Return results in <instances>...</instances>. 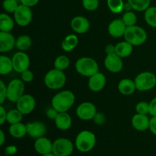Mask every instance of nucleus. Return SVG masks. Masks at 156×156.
Instances as JSON below:
<instances>
[{
    "label": "nucleus",
    "mask_w": 156,
    "mask_h": 156,
    "mask_svg": "<svg viewBox=\"0 0 156 156\" xmlns=\"http://www.w3.org/2000/svg\"><path fill=\"white\" fill-rule=\"evenodd\" d=\"M131 123L134 129L138 131H145L149 129L150 125V119L147 115L145 114H136L133 117L131 120Z\"/></svg>",
    "instance_id": "obj_19"
},
{
    "label": "nucleus",
    "mask_w": 156,
    "mask_h": 156,
    "mask_svg": "<svg viewBox=\"0 0 156 156\" xmlns=\"http://www.w3.org/2000/svg\"><path fill=\"white\" fill-rule=\"evenodd\" d=\"M125 41L133 46H140L147 40V33L143 27L137 25L126 27L124 34Z\"/></svg>",
    "instance_id": "obj_4"
},
{
    "label": "nucleus",
    "mask_w": 156,
    "mask_h": 156,
    "mask_svg": "<svg viewBox=\"0 0 156 156\" xmlns=\"http://www.w3.org/2000/svg\"><path fill=\"white\" fill-rule=\"evenodd\" d=\"M149 129L151 132L156 136V116H154L150 119V125H149Z\"/></svg>",
    "instance_id": "obj_45"
},
{
    "label": "nucleus",
    "mask_w": 156,
    "mask_h": 156,
    "mask_svg": "<svg viewBox=\"0 0 156 156\" xmlns=\"http://www.w3.org/2000/svg\"><path fill=\"white\" fill-rule=\"evenodd\" d=\"M132 7H131V5H129V2H126L125 3L124 5V11H126V12H128V11H131L132 10Z\"/></svg>",
    "instance_id": "obj_49"
},
{
    "label": "nucleus",
    "mask_w": 156,
    "mask_h": 156,
    "mask_svg": "<svg viewBox=\"0 0 156 156\" xmlns=\"http://www.w3.org/2000/svg\"><path fill=\"white\" fill-rule=\"evenodd\" d=\"M14 70L12 59L5 55L0 56V74L4 76L8 75Z\"/></svg>",
    "instance_id": "obj_27"
},
{
    "label": "nucleus",
    "mask_w": 156,
    "mask_h": 156,
    "mask_svg": "<svg viewBox=\"0 0 156 156\" xmlns=\"http://www.w3.org/2000/svg\"><path fill=\"white\" fill-rule=\"evenodd\" d=\"M18 4L17 0H3L2 8L8 13H14L18 9Z\"/></svg>",
    "instance_id": "obj_35"
},
{
    "label": "nucleus",
    "mask_w": 156,
    "mask_h": 156,
    "mask_svg": "<svg viewBox=\"0 0 156 156\" xmlns=\"http://www.w3.org/2000/svg\"><path fill=\"white\" fill-rule=\"evenodd\" d=\"M144 18L149 26L156 27V6H150L145 11Z\"/></svg>",
    "instance_id": "obj_30"
},
{
    "label": "nucleus",
    "mask_w": 156,
    "mask_h": 156,
    "mask_svg": "<svg viewBox=\"0 0 156 156\" xmlns=\"http://www.w3.org/2000/svg\"><path fill=\"white\" fill-rule=\"evenodd\" d=\"M66 82V76L63 71L53 69L47 72L44 76V84L51 90L62 88Z\"/></svg>",
    "instance_id": "obj_3"
},
{
    "label": "nucleus",
    "mask_w": 156,
    "mask_h": 156,
    "mask_svg": "<svg viewBox=\"0 0 156 156\" xmlns=\"http://www.w3.org/2000/svg\"><path fill=\"white\" fill-rule=\"evenodd\" d=\"M71 28L74 32L79 34H85L89 30L90 23L85 17L78 15L74 17L70 22Z\"/></svg>",
    "instance_id": "obj_15"
},
{
    "label": "nucleus",
    "mask_w": 156,
    "mask_h": 156,
    "mask_svg": "<svg viewBox=\"0 0 156 156\" xmlns=\"http://www.w3.org/2000/svg\"><path fill=\"white\" fill-rule=\"evenodd\" d=\"M105 52H106L107 55L114 53H115V46L113 44H108L105 47Z\"/></svg>",
    "instance_id": "obj_46"
},
{
    "label": "nucleus",
    "mask_w": 156,
    "mask_h": 156,
    "mask_svg": "<svg viewBox=\"0 0 156 156\" xmlns=\"http://www.w3.org/2000/svg\"><path fill=\"white\" fill-rule=\"evenodd\" d=\"M15 37L10 32L0 31V52L6 53L11 51L15 46Z\"/></svg>",
    "instance_id": "obj_17"
},
{
    "label": "nucleus",
    "mask_w": 156,
    "mask_h": 156,
    "mask_svg": "<svg viewBox=\"0 0 156 156\" xmlns=\"http://www.w3.org/2000/svg\"><path fill=\"white\" fill-rule=\"evenodd\" d=\"M9 132L12 137L16 139L23 138L26 134H27L26 124L24 125L21 122L15 123V124H11Z\"/></svg>",
    "instance_id": "obj_25"
},
{
    "label": "nucleus",
    "mask_w": 156,
    "mask_h": 156,
    "mask_svg": "<svg viewBox=\"0 0 156 156\" xmlns=\"http://www.w3.org/2000/svg\"><path fill=\"white\" fill-rule=\"evenodd\" d=\"M14 70L18 73H21L28 69L30 66V58L24 51H19L12 57Z\"/></svg>",
    "instance_id": "obj_11"
},
{
    "label": "nucleus",
    "mask_w": 156,
    "mask_h": 156,
    "mask_svg": "<svg viewBox=\"0 0 156 156\" xmlns=\"http://www.w3.org/2000/svg\"><path fill=\"white\" fill-rule=\"evenodd\" d=\"M7 98V86L2 80L0 81V104L2 105Z\"/></svg>",
    "instance_id": "obj_38"
},
{
    "label": "nucleus",
    "mask_w": 156,
    "mask_h": 156,
    "mask_svg": "<svg viewBox=\"0 0 156 156\" xmlns=\"http://www.w3.org/2000/svg\"><path fill=\"white\" fill-rule=\"evenodd\" d=\"M73 152V144L66 138H59L53 143V153L56 156H69Z\"/></svg>",
    "instance_id": "obj_9"
},
{
    "label": "nucleus",
    "mask_w": 156,
    "mask_h": 156,
    "mask_svg": "<svg viewBox=\"0 0 156 156\" xmlns=\"http://www.w3.org/2000/svg\"><path fill=\"white\" fill-rule=\"evenodd\" d=\"M136 111L137 114L147 115L149 114V103L146 101H140L136 106Z\"/></svg>",
    "instance_id": "obj_37"
},
{
    "label": "nucleus",
    "mask_w": 156,
    "mask_h": 156,
    "mask_svg": "<svg viewBox=\"0 0 156 156\" xmlns=\"http://www.w3.org/2000/svg\"><path fill=\"white\" fill-rule=\"evenodd\" d=\"M136 90L146 91L152 89L156 85V76L151 72H143L140 73L134 80Z\"/></svg>",
    "instance_id": "obj_6"
},
{
    "label": "nucleus",
    "mask_w": 156,
    "mask_h": 156,
    "mask_svg": "<svg viewBox=\"0 0 156 156\" xmlns=\"http://www.w3.org/2000/svg\"><path fill=\"white\" fill-rule=\"evenodd\" d=\"M76 96L73 91L64 90L55 94L52 98L51 105L58 112H67L73 106Z\"/></svg>",
    "instance_id": "obj_1"
},
{
    "label": "nucleus",
    "mask_w": 156,
    "mask_h": 156,
    "mask_svg": "<svg viewBox=\"0 0 156 156\" xmlns=\"http://www.w3.org/2000/svg\"><path fill=\"white\" fill-rule=\"evenodd\" d=\"M96 143L95 135L88 130H83L79 133L76 139V146L82 152H90L94 147Z\"/></svg>",
    "instance_id": "obj_5"
},
{
    "label": "nucleus",
    "mask_w": 156,
    "mask_h": 156,
    "mask_svg": "<svg viewBox=\"0 0 156 156\" xmlns=\"http://www.w3.org/2000/svg\"><path fill=\"white\" fill-rule=\"evenodd\" d=\"M34 149L37 152L41 155L53 152V143L49 139L46 137H41L37 139L34 143Z\"/></svg>",
    "instance_id": "obj_20"
},
{
    "label": "nucleus",
    "mask_w": 156,
    "mask_h": 156,
    "mask_svg": "<svg viewBox=\"0 0 156 156\" xmlns=\"http://www.w3.org/2000/svg\"><path fill=\"white\" fill-rule=\"evenodd\" d=\"M118 90L123 95H130L136 90L134 81L130 79H123L118 84Z\"/></svg>",
    "instance_id": "obj_22"
},
{
    "label": "nucleus",
    "mask_w": 156,
    "mask_h": 156,
    "mask_svg": "<svg viewBox=\"0 0 156 156\" xmlns=\"http://www.w3.org/2000/svg\"><path fill=\"white\" fill-rule=\"evenodd\" d=\"M19 1L20 2H21V4L31 8L36 5L39 2L40 0H19Z\"/></svg>",
    "instance_id": "obj_43"
},
{
    "label": "nucleus",
    "mask_w": 156,
    "mask_h": 156,
    "mask_svg": "<svg viewBox=\"0 0 156 156\" xmlns=\"http://www.w3.org/2000/svg\"><path fill=\"white\" fill-rule=\"evenodd\" d=\"M34 73L31 70L28 69L25 70L24 72L21 73V80L24 82H30L33 81L34 79Z\"/></svg>",
    "instance_id": "obj_39"
},
{
    "label": "nucleus",
    "mask_w": 156,
    "mask_h": 156,
    "mask_svg": "<svg viewBox=\"0 0 156 156\" xmlns=\"http://www.w3.org/2000/svg\"><path fill=\"white\" fill-rule=\"evenodd\" d=\"M36 106L35 98L30 94H24L16 102V108L19 110L24 115L30 114Z\"/></svg>",
    "instance_id": "obj_12"
},
{
    "label": "nucleus",
    "mask_w": 156,
    "mask_h": 156,
    "mask_svg": "<svg viewBox=\"0 0 156 156\" xmlns=\"http://www.w3.org/2000/svg\"><path fill=\"white\" fill-rule=\"evenodd\" d=\"M106 77L101 73H97L89 77L88 88L94 92H98L104 89L106 85Z\"/></svg>",
    "instance_id": "obj_16"
},
{
    "label": "nucleus",
    "mask_w": 156,
    "mask_h": 156,
    "mask_svg": "<svg viewBox=\"0 0 156 156\" xmlns=\"http://www.w3.org/2000/svg\"><path fill=\"white\" fill-rule=\"evenodd\" d=\"M24 82L21 79H12L7 85V99L16 103L24 94Z\"/></svg>",
    "instance_id": "obj_7"
},
{
    "label": "nucleus",
    "mask_w": 156,
    "mask_h": 156,
    "mask_svg": "<svg viewBox=\"0 0 156 156\" xmlns=\"http://www.w3.org/2000/svg\"><path fill=\"white\" fill-rule=\"evenodd\" d=\"M23 115L24 114L16 108V109L10 110L9 112H7V118L6 121L9 124H15V123H20L23 119Z\"/></svg>",
    "instance_id": "obj_32"
},
{
    "label": "nucleus",
    "mask_w": 156,
    "mask_h": 156,
    "mask_svg": "<svg viewBox=\"0 0 156 156\" xmlns=\"http://www.w3.org/2000/svg\"><path fill=\"white\" fill-rule=\"evenodd\" d=\"M132 9L137 12H145L150 7L151 0H127Z\"/></svg>",
    "instance_id": "obj_29"
},
{
    "label": "nucleus",
    "mask_w": 156,
    "mask_h": 156,
    "mask_svg": "<svg viewBox=\"0 0 156 156\" xmlns=\"http://www.w3.org/2000/svg\"><path fill=\"white\" fill-rule=\"evenodd\" d=\"M75 67L79 74L86 77H91L99 72L98 64L95 59L87 56L79 58L76 62Z\"/></svg>",
    "instance_id": "obj_2"
},
{
    "label": "nucleus",
    "mask_w": 156,
    "mask_h": 156,
    "mask_svg": "<svg viewBox=\"0 0 156 156\" xmlns=\"http://www.w3.org/2000/svg\"><path fill=\"white\" fill-rule=\"evenodd\" d=\"M126 26L122 19H115L111 21L108 25V33L111 37L115 38L124 36Z\"/></svg>",
    "instance_id": "obj_18"
},
{
    "label": "nucleus",
    "mask_w": 156,
    "mask_h": 156,
    "mask_svg": "<svg viewBox=\"0 0 156 156\" xmlns=\"http://www.w3.org/2000/svg\"><path fill=\"white\" fill-rule=\"evenodd\" d=\"M5 141V136L2 130H0V146H2Z\"/></svg>",
    "instance_id": "obj_48"
},
{
    "label": "nucleus",
    "mask_w": 156,
    "mask_h": 156,
    "mask_svg": "<svg viewBox=\"0 0 156 156\" xmlns=\"http://www.w3.org/2000/svg\"><path fill=\"white\" fill-rule=\"evenodd\" d=\"M78 44H79V37L77 35L73 34H69L62 41L61 44V47L62 50L65 52H71L77 47Z\"/></svg>",
    "instance_id": "obj_24"
},
{
    "label": "nucleus",
    "mask_w": 156,
    "mask_h": 156,
    "mask_svg": "<svg viewBox=\"0 0 156 156\" xmlns=\"http://www.w3.org/2000/svg\"><path fill=\"white\" fill-rule=\"evenodd\" d=\"M42 156H56L55 154H53V152H50V153H48V154H46V155H44Z\"/></svg>",
    "instance_id": "obj_50"
},
{
    "label": "nucleus",
    "mask_w": 156,
    "mask_h": 156,
    "mask_svg": "<svg viewBox=\"0 0 156 156\" xmlns=\"http://www.w3.org/2000/svg\"><path fill=\"white\" fill-rule=\"evenodd\" d=\"M56 126L60 130H67L72 126V118L67 112H59L54 120Z\"/></svg>",
    "instance_id": "obj_21"
},
{
    "label": "nucleus",
    "mask_w": 156,
    "mask_h": 156,
    "mask_svg": "<svg viewBox=\"0 0 156 156\" xmlns=\"http://www.w3.org/2000/svg\"><path fill=\"white\" fill-rule=\"evenodd\" d=\"M97 114L95 105L89 101L82 102L76 109V115L82 120H90L94 118Z\"/></svg>",
    "instance_id": "obj_10"
},
{
    "label": "nucleus",
    "mask_w": 156,
    "mask_h": 156,
    "mask_svg": "<svg viewBox=\"0 0 156 156\" xmlns=\"http://www.w3.org/2000/svg\"><path fill=\"white\" fill-rule=\"evenodd\" d=\"M123 20V23L126 27H130V26L136 25L137 22V17L136 14L132 11H128L126 12L123 15V17L121 18Z\"/></svg>",
    "instance_id": "obj_34"
},
{
    "label": "nucleus",
    "mask_w": 156,
    "mask_h": 156,
    "mask_svg": "<svg viewBox=\"0 0 156 156\" xmlns=\"http://www.w3.org/2000/svg\"><path fill=\"white\" fill-rule=\"evenodd\" d=\"M58 114H59V112L55 108H53V107L48 108L47 110V111H46V115H47V117L49 119H51V120H55Z\"/></svg>",
    "instance_id": "obj_40"
},
{
    "label": "nucleus",
    "mask_w": 156,
    "mask_h": 156,
    "mask_svg": "<svg viewBox=\"0 0 156 156\" xmlns=\"http://www.w3.org/2000/svg\"><path fill=\"white\" fill-rule=\"evenodd\" d=\"M7 118V112L2 105H0V124L2 125L6 121Z\"/></svg>",
    "instance_id": "obj_42"
},
{
    "label": "nucleus",
    "mask_w": 156,
    "mask_h": 156,
    "mask_svg": "<svg viewBox=\"0 0 156 156\" xmlns=\"http://www.w3.org/2000/svg\"><path fill=\"white\" fill-rule=\"evenodd\" d=\"M17 152V148L15 146H8L5 149V153L7 155H14Z\"/></svg>",
    "instance_id": "obj_47"
},
{
    "label": "nucleus",
    "mask_w": 156,
    "mask_h": 156,
    "mask_svg": "<svg viewBox=\"0 0 156 156\" xmlns=\"http://www.w3.org/2000/svg\"><path fill=\"white\" fill-rule=\"evenodd\" d=\"M69 59L65 55H61L56 57L54 61V68L58 70L64 71L69 66Z\"/></svg>",
    "instance_id": "obj_33"
},
{
    "label": "nucleus",
    "mask_w": 156,
    "mask_h": 156,
    "mask_svg": "<svg viewBox=\"0 0 156 156\" xmlns=\"http://www.w3.org/2000/svg\"><path fill=\"white\" fill-rule=\"evenodd\" d=\"M82 6L87 11H95L99 6V0H82Z\"/></svg>",
    "instance_id": "obj_36"
},
{
    "label": "nucleus",
    "mask_w": 156,
    "mask_h": 156,
    "mask_svg": "<svg viewBox=\"0 0 156 156\" xmlns=\"http://www.w3.org/2000/svg\"><path fill=\"white\" fill-rule=\"evenodd\" d=\"M27 133L33 139L43 137L47 133V126L44 123L40 121H33L26 124Z\"/></svg>",
    "instance_id": "obj_14"
},
{
    "label": "nucleus",
    "mask_w": 156,
    "mask_h": 156,
    "mask_svg": "<svg viewBox=\"0 0 156 156\" xmlns=\"http://www.w3.org/2000/svg\"><path fill=\"white\" fill-rule=\"evenodd\" d=\"M133 50V46L127 41H121L115 45V53L121 58L129 56Z\"/></svg>",
    "instance_id": "obj_23"
},
{
    "label": "nucleus",
    "mask_w": 156,
    "mask_h": 156,
    "mask_svg": "<svg viewBox=\"0 0 156 156\" xmlns=\"http://www.w3.org/2000/svg\"><path fill=\"white\" fill-rule=\"evenodd\" d=\"M107 5L110 11L114 14L121 13L124 11L123 0H107Z\"/></svg>",
    "instance_id": "obj_31"
},
{
    "label": "nucleus",
    "mask_w": 156,
    "mask_h": 156,
    "mask_svg": "<svg viewBox=\"0 0 156 156\" xmlns=\"http://www.w3.org/2000/svg\"><path fill=\"white\" fill-rule=\"evenodd\" d=\"M32 41L30 36L27 34H22L16 39L15 47L21 51H26L31 47Z\"/></svg>",
    "instance_id": "obj_28"
},
{
    "label": "nucleus",
    "mask_w": 156,
    "mask_h": 156,
    "mask_svg": "<svg viewBox=\"0 0 156 156\" xmlns=\"http://www.w3.org/2000/svg\"><path fill=\"white\" fill-rule=\"evenodd\" d=\"M94 122L97 124H102V123H105V117L103 114H101V113H97V114L94 117Z\"/></svg>",
    "instance_id": "obj_44"
},
{
    "label": "nucleus",
    "mask_w": 156,
    "mask_h": 156,
    "mask_svg": "<svg viewBox=\"0 0 156 156\" xmlns=\"http://www.w3.org/2000/svg\"><path fill=\"white\" fill-rule=\"evenodd\" d=\"M149 114L152 117L156 116V97L149 102Z\"/></svg>",
    "instance_id": "obj_41"
},
{
    "label": "nucleus",
    "mask_w": 156,
    "mask_h": 156,
    "mask_svg": "<svg viewBox=\"0 0 156 156\" xmlns=\"http://www.w3.org/2000/svg\"><path fill=\"white\" fill-rule=\"evenodd\" d=\"M15 19L6 13L0 15V31L11 32L15 26Z\"/></svg>",
    "instance_id": "obj_26"
},
{
    "label": "nucleus",
    "mask_w": 156,
    "mask_h": 156,
    "mask_svg": "<svg viewBox=\"0 0 156 156\" xmlns=\"http://www.w3.org/2000/svg\"><path fill=\"white\" fill-rule=\"evenodd\" d=\"M105 66L108 71L112 73H120L123 66L122 58L116 53L108 54L105 59Z\"/></svg>",
    "instance_id": "obj_13"
},
{
    "label": "nucleus",
    "mask_w": 156,
    "mask_h": 156,
    "mask_svg": "<svg viewBox=\"0 0 156 156\" xmlns=\"http://www.w3.org/2000/svg\"><path fill=\"white\" fill-rule=\"evenodd\" d=\"M13 14L15 23L21 27H26L31 22L33 13L31 8L28 6L20 4Z\"/></svg>",
    "instance_id": "obj_8"
}]
</instances>
